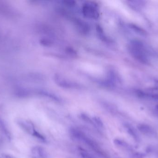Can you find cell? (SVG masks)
<instances>
[{
	"label": "cell",
	"mask_w": 158,
	"mask_h": 158,
	"mask_svg": "<svg viewBox=\"0 0 158 158\" xmlns=\"http://www.w3.org/2000/svg\"><path fill=\"white\" fill-rule=\"evenodd\" d=\"M79 152L81 158H95L92 154H89L88 151H86L85 150L83 149H80Z\"/></svg>",
	"instance_id": "obj_10"
},
{
	"label": "cell",
	"mask_w": 158,
	"mask_h": 158,
	"mask_svg": "<svg viewBox=\"0 0 158 158\" xmlns=\"http://www.w3.org/2000/svg\"><path fill=\"white\" fill-rule=\"evenodd\" d=\"M0 131L9 140L12 139V135L10 132L9 128H7L5 121L1 118H0Z\"/></svg>",
	"instance_id": "obj_6"
},
{
	"label": "cell",
	"mask_w": 158,
	"mask_h": 158,
	"mask_svg": "<svg viewBox=\"0 0 158 158\" xmlns=\"http://www.w3.org/2000/svg\"><path fill=\"white\" fill-rule=\"evenodd\" d=\"M2 156L3 158H14L12 157L11 155H9V154H3Z\"/></svg>",
	"instance_id": "obj_13"
},
{
	"label": "cell",
	"mask_w": 158,
	"mask_h": 158,
	"mask_svg": "<svg viewBox=\"0 0 158 158\" xmlns=\"http://www.w3.org/2000/svg\"><path fill=\"white\" fill-rule=\"evenodd\" d=\"M130 4L136 10H141L145 6V1H130Z\"/></svg>",
	"instance_id": "obj_8"
},
{
	"label": "cell",
	"mask_w": 158,
	"mask_h": 158,
	"mask_svg": "<svg viewBox=\"0 0 158 158\" xmlns=\"http://www.w3.org/2000/svg\"><path fill=\"white\" fill-rule=\"evenodd\" d=\"M31 152L36 158H49V154L46 149L42 146H36L32 148Z\"/></svg>",
	"instance_id": "obj_4"
},
{
	"label": "cell",
	"mask_w": 158,
	"mask_h": 158,
	"mask_svg": "<svg viewBox=\"0 0 158 158\" xmlns=\"http://www.w3.org/2000/svg\"><path fill=\"white\" fill-rule=\"evenodd\" d=\"M130 27L135 33L138 34V35L142 36H146L148 35V33L146 32V31L136 25L131 24L130 25Z\"/></svg>",
	"instance_id": "obj_7"
},
{
	"label": "cell",
	"mask_w": 158,
	"mask_h": 158,
	"mask_svg": "<svg viewBox=\"0 0 158 158\" xmlns=\"http://www.w3.org/2000/svg\"><path fill=\"white\" fill-rule=\"evenodd\" d=\"M22 23H23V22H22ZM23 26H24V24H23ZM24 33H25V31H24Z\"/></svg>",
	"instance_id": "obj_14"
},
{
	"label": "cell",
	"mask_w": 158,
	"mask_h": 158,
	"mask_svg": "<svg viewBox=\"0 0 158 158\" xmlns=\"http://www.w3.org/2000/svg\"><path fill=\"white\" fill-rule=\"evenodd\" d=\"M128 49L130 55L138 62L145 64L149 63L150 52L143 42L132 40L130 42Z\"/></svg>",
	"instance_id": "obj_1"
},
{
	"label": "cell",
	"mask_w": 158,
	"mask_h": 158,
	"mask_svg": "<svg viewBox=\"0 0 158 158\" xmlns=\"http://www.w3.org/2000/svg\"><path fill=\"white\" fill-rule=\"evenodd\" d=\"M83 12L86 16L90 18H97L98 13L95 7L91 4H86L83 8Z\"/></svg>",
	"instance_id": "obj_5"
},
{
	"label": "cell",
	"mask_w": 158,
	"mask_h": 158,
	"mask_svg": "<svg viewBox=\"0 0 158 158\" xmlns=\"http://www.w3.org/2000/svg\"><path fill=\"white\" fill-rule=\"evenodd\" d=\"M17 123L22 129L32 135H33L36 131L33 122L29 121L19 119L17 120Z\"/></svg>",
	"instance_id": "obj_3"
},
{
	"label": "cell",
	"mask_w": 158,
	"mask_h": 158,
	"mask_svg": "<svg viewBox=\"0 0 158 158\" xmlns=\"http://www.w3.org/2000/svg\"><path fill=\"white\" fill-rule=\"evenodd\" d=\"M81 118H82L83 120H84V121H85L86 123L91 124L92 125H94L95 126L92 119H91L89 116H88V115H86V114H81Z\"/></svg>",
	"instance_id": "obj_12"
},
{
	"label": "cell",
	"mask_w": 158,
	"mask_h": 158,
	"mask_svg": "<svg viewBox=\"0 0 158 158\" xmlns=\"http://www.w3.org/2000/svg\"><path fill=\"white\" fill-rule=\"evenodd\" d=\"M114 143L116 146H117V147H119V148H121L127 149L129 148L128 145L126 142H125V141H123L122 140H121L116 139L114 140Z\"/></svg>",
	"instance_id": "obj_9"
},
{
	"label": "cell",
	"mask_w": 158,
	"mask_h": 158,
	"mask_svg": "<svg viewBox=\"0 0 158 158\" xmlns=\"http://www.w3.org/2000/svg\"><path fill=\"white\" fill-rule=\"evenodd\" d=\"M94 124L95 126L99 127V128H102L104 127V123L99 117L94 116L92 118Z\"/></svg>",
	"instance_id": "obj_11"
},
{
	"label": "cell",
	"mask_w": 158,
	"mask_h": 158,
	"mask_svg": "<svg viewBox=\"0 0 158 158\" xmlns=\"http://www.w3.org/2000/svg\"><path fill=\"white\" fill-rule=\"evenodd\" d=\"M70 133L72 137L74 139L81 142L85 145L91 148L93 151L98 153L100 155H104L103 152L100 148L98 144L94 140L91 139V138L88 137L84 132L78 129L72 128L70 130Z\"/></svg>",
	"instance_id": "obj_2"
}]
</instances>
